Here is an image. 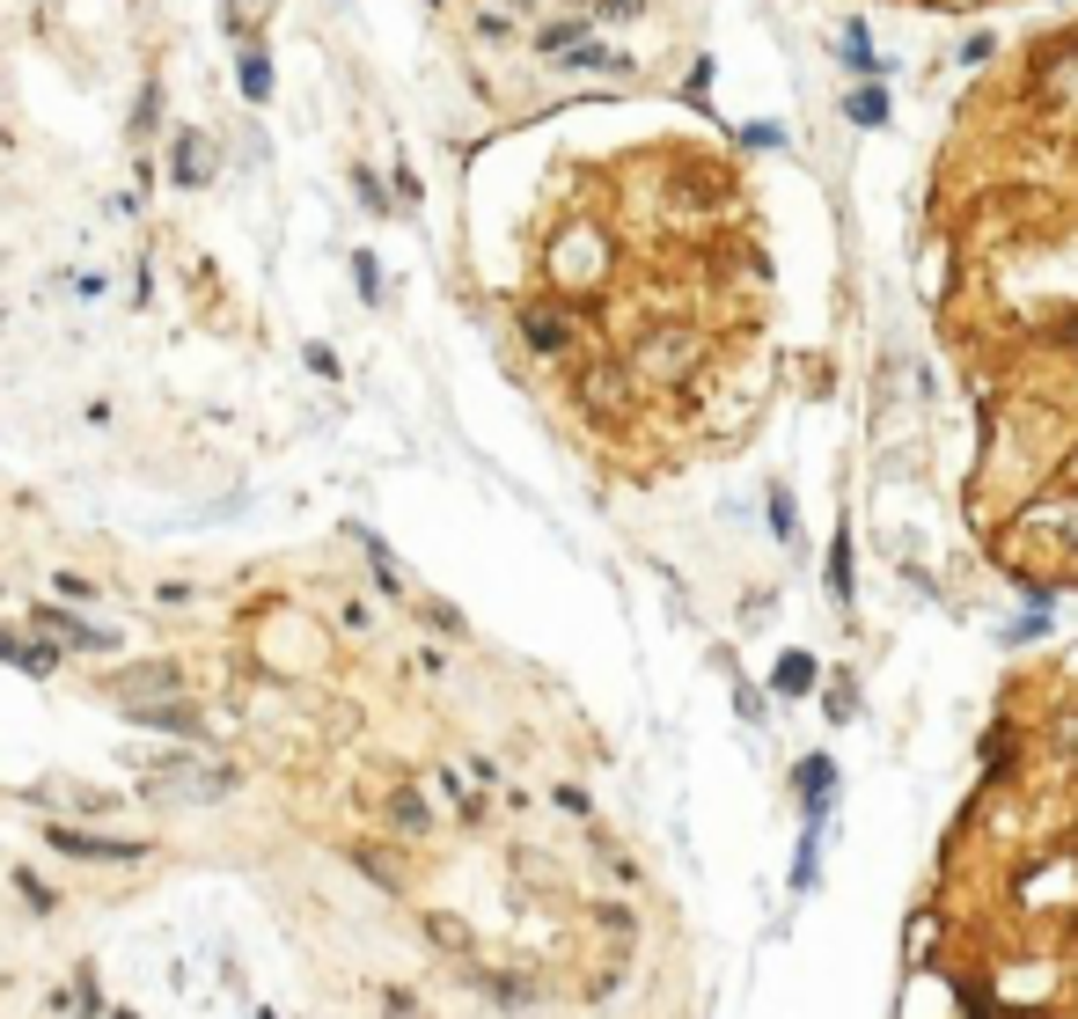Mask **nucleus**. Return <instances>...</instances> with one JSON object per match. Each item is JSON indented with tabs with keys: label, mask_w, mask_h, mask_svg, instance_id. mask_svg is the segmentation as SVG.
I'll return each instance as SVG.
<instances>
[{
	"label": "nucleus",
	"mask_w": 1078,
	"mask_h": 1019,
	"mask_svg": "<svg viewBox=\"0 0 1078 1019\" xmlns=\"http://www.w3.org/2000/svg\"><path fill=\"white\" fill-rule=\"evenodd\" d=\"M939 345L976 411L969 521L1035 595H1078V22L961 96L932 169Z\"/></svg>",
	"instance_id": "1"
},
{
	"label": "nucleus",
	"mask_w": 1078,
	"mask_h": 1019,
	"mask_svg": "<svg viewBox=\"0 0 1078 1019\" xmlns=\"http://www.w3.org/2000/svg\"><path fill=\"white\" fill-rule=\"evenodd\" d=\"M902 1019H1078V668L1006 683L910 924Z\"/></svg>",
	"instance_id": "2"
},
{
	"label": "nucleus",
	"mask_w": 1078,
	"mask_h": 1019,
	"mask_svg": "<svg viewBox=\"0 0 1078 1019\" xmlns=\"http://www.w3.org/2000/svg\"><path fill=\"white\" fill-rule=\"evenodd\" d=\"M45 844L67 851V859H118V865L147 859V844H133V836H96V829H67V822H45Z\"/></svg>",
	"instance_id": "3"
},
{
	"label": "nucleus",
	"mask_w": 1078,
	"mask_h": 1019,
	"mask_svg": "<svg viewBox=\"0 0 1078 1019\" xmlns=\"http://www.w3.org/2000/svg\"><path fill=\"white\" fill-rule=\"evenodd\" d=\"M133 726H155V734H184V741L206 734V726H198V712H184V704H133Z\"/></svg>",
	"instance_id": "4"
},
{
	"label": "nucleus",
	"mask_w": 1078,
	"mask_h": 1019,
	"mask_svg": "<svg viewBox=\"0 0 1078 1019\" xmlns=\"http://www.w3.org/2000/svg\"><path fill=\"white\" fill-rule=\"evenodd\" d=\"M169 176H177L184 192H198V184H206V176H213V155H206V133H184V140H177V161H169Z\"/></svg>",
	"instance_id": "5"
},
{
	"label": "nucleus",
	"mask_w": 1078,
	"mask_h": 1019,
	"mask_svg": "<svg viewBox=\"0 0 1078 1019\" xmlns=\"http://www.w3.org/2000/svg\"><path fill=\"white\" fill-rule=\"evenodd\" d=\"M0 660H8V668H22V675H52V668H59V653H52V646H22L16 631H0Z\"/></svg>",
	"instance_id": "6"
},
{
	"label": "nucleus",
	"mask_w": 1078,
	"mask_h": 1019,
	"mask_svg": "<svg viewBox=\"0 0 1078 1019\" xmlns=\"http://www.w3.org/2000/svg\"><path fill=\"white\" fill-rule=\"evenodd\" d=\"M37 624H52L59 638H74V646H89V653H104V646H110V631H96V624H74L67 609H45V601H37Z\"/></svg>",
	"instance_id": "7"
},
{
	"label": "nucleus",
	"mask_w": 1078,
	"mask_h": 1019,
	"mask_svg": "<svg viewBox=\"0 0 1078 1019\" xmlns=\"http://www.w3.org/2000/svg\"><path fill=\"white\" fill-rule=\"evenodd\" d=\"M390 822L404 829V836H425V800H419L411 785H396V792H390Z\"/></svg>",
	"instance_id": "8"
},
{
	"label": "nucleus",
	"mask_w": 1078,
	"mask_h": 1019,
	"mask_svg": "<svg viewBox=\"0 0 1078 1019\" xmlns=\"http://www.w3.org/2000/svg\"><path fill=\"white\" fill-rule=\"evenodd\" d=\"M257 16H265V0H220V22H228V37H257Z\"/></svg>",
	"instance_id": "9"
},
{
	"label": "nucleus",
	"mask_w": 1078,
	"mask_h": 1019,
	"mask_svg": "<svg viewBox=\"0 0 1078 1019\" xmlns=\"http://www.w3.org/2000/svg\"><path fill=\"white\" fill-rule=\"evenodd\" d=\"M243 96H249V104H265V96H272V67H265L257 45H243Z\"/></svg>",
	"instance_id": "10"
},
{
	"label": "nucleus",
	"mask_w": 1078,
	"mask_h": 1019,
	"mask_svg": "<svg viewBox=\"0 0 1078 1019\" xmlns=\"http://www.w3.org/2000/svg\"><path fill=\"white\" fill-rule=\"evenodd\" d=\"M16 888H22V902H30V910H59V895L30 873V865H16Z\"/></svg>",
	"instance_id": "11"
},
{
	"label": "nucleus",
	"mask_w": 1078,
	"mask_h": 1019,
	"mask_svg": "<svg viewBox=\"0 0 1078 1019\" xmlns=\"http://www.w3.org/2000/svg\"><path fill=\"white\" fill-rule=\"evenodd\" d=\"M155 110H161V81H147L140 110H133V133H147V125H155Z\"/></svg>",
	"instance_id": "12"
},
{
	"label": "nucleus",
	"mask_w": 1078,
	"mask_h": 1019,
	"mask_svg": "<svg viewBox=\"0 0 1078 1019\" xmlns=\"http://www.w3.org/2000/svg\"><path fill=\"white\" fill-rule=\"evenodd\" d=\"M910 8H998V0H910Z\"/></svg>",
	"instance_id": "13"
},
{
	"label": "nucleus",
	"mask_w": 1078,
	"mask_h": 1019,
	"mask_svg": "<svg viewBox=\"0 0 1078 1019\" xmlns=\"http://www.w3.org/2000/svg\"><path fill=\"white\" fill-rule=\"evenodd\" d=\"M265 1019H272V1012H265Z\"/></svg>",
	"instance_id": "14"
}]
</instances>
